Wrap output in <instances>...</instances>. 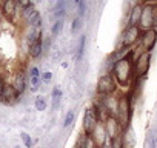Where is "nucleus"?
Instances as JSON below:
<instances>
[{
    "label": "nucleus",
    "instance_id": "obj_30",
    "mask_svg": "<svg viewBox=\"0 0 157 148\" xmlns=\"http://www.w3.org/2000/svg\"><path fill=\"white\" fill-rule=\"evenodd\" d=\"M51 77H52V72H49V71H46V72L42 74V80H43V82H49Z\"/></svg>",
    "mask_w": 157,
    "mask_h": 148
},
{
    "label": "nucleus",
    "instance_id": "obj_28",
    "mask_svg": "<svg viewBox=\"0 0 157 148\" xmlns=\"http://www.w3.org/2000/svg\"><path fill=\"white\" fill-rule=\"evenodd\" d=\"M85 10H86V3H85V0H80L78 2V16H83L85 14Z\"/></svg>",
    "mask_w": 157,
    "mask_h": 148
},
{
    "label": "nucleus",
    "instance_id": "obj_35",
    "mask_svg": "<svg viewBox=\"0 0 157 148\" xmlns=\"http://www.w3.org/2000/svg\"><path fill=\"white\" fill-rule=\"evenodd\" d=\"M74 2H75V3H78V2H80V0H74Z\"/></svg>",
    "mask_w": 157,
    "mask_h": 148
},
{
    "label": "nucleus",
    "instance_id": "obj_14",
    "mask_svg": "<svg viewBox=\"0 0 157 148\" xmlns=\"http://www.w3.org/2000/svg\"><path fill=\"white\" fill-rule=\"evenodd\" d=\"M42 54V39H37L29 43V56L31 57H39Z\"/></svg>",
    "mask_w": 157,
    "mask_h": 148
},
{
    "label": "nucleus",
    "instance_id": "obj_21",
    "mask_svg": "<svg viewBox=\"0 0 157 148\" xmlns=\"http://www.w3.org/2000/svg\"><path fill=\"white\" fill-rule=\"evenodd\" d=\"M36 110L37 111H45L46 110V100L43 97H37L36 99Z\"/></svg>",
    "mask_w": 157,
    "mask_h": 148
},
{
    "label": "nucleus",
    "instance_id": "obj_34",
    "mask_svg": "<svg viewBox=\"0 0 157 148\" xmlns=\"http://www.w3.org/2000/svg\"><path fill=\"white\" fill-rule=\"evenodd\" d=\"M3 87H5V84H3L2 79H0V94H2V91H3Z\"/></svg>",
    "mask_w": 157,
    "mask_h": 148
},
{
    "label": "nucleus",
    "instance_id": "obj_33",
    "mask_svg": "<svg viewBox=\"0 0 157 148\" xmlns=\"http://www.w3.org/2000/svg\"><path fill=\"white\" fill-rule=\"evenodd\" d=\"M52 97H57V99H60V97H62V91H60L59 88H54V90H52Z\"/></svg>",
    "mask_w": 157,
    "mask_h": 148
},
{
    "label": "nucleus",
    "instance_id": "obj_25",
    "mask_svg": "<svg viewBox=\"0 0 157 148\" xmlns=\"http://www.w3.org/2000/svg\"><path fill=\"white\" fill-rule=\"evenodd\" d=\"M74 111H68L66 113V117H65V127H69L72 122H74Z\"/></svg>",
    "mask_w": 157,
    "mask_h": 148
},
{
    "label": "nucleus",
    "instance_id": "obj_16",
    "mask_svg": "<svg viewBox=\"0 0 157 148\" xmlns=\"http://www.w3.org/2000/svg\"><path fill=\"white\" fill-rule=\"evenodd\" d=\"M37 14H39V13H37V10H36V8H34L33 5L23 10V17H25V19H26L28 22H31V20H33V19H34V17H36Z\"/></svg>",
    "mask_w": 157,
    "mask_h": 148
},
{
    "label": "nucleus",
    "instance_id": "obj_13",
    "mask_svg": "<svg viewBox=\"0 0 157 148\" xmlns=\"http://www.w3.org/2000/svg\"><path fill=\"white\" fill-rule=\"evenodd\" d=\"M17 5L19 3L16 2V0H5L3 2V14L11 19L16 14V11H17Z\"/></svg>",
    "mask_w": 157,
    "mask_h": 148
},
{
    "label": "nucleus",
    "instance_id": "obj_19",
    "mask_svg": "<svg viewBox=\"0 0 157 148\" xmlns=\"http://www.w3.org/2000/svg\"><path fill=\"white\" fill-rule=\"evenodd\" d=\"M85 42H86V39H85V36H82V37H80V42H78V46H77V59H78V60H80V59L83 57Z\"/></svg>",
    "mask_w": 157,
    "mask_h": 148
},
{
    "label": "nucleus",
    "instance_id": "obj_9",
    "mask_svg": "<svg viewBox=\"0 0 157 148\" xmlns=\"http://www.w3.org/2000/svg\"><path fill=\"white\" fill-rule=\"evenodd\" d=\"M17 100H19V93H17V90L14 88V85L5 84L3 91H2V102L14 103V102H17Z\"/></svg>",
    "mask_w": 157,
    "mask_h": 148
},
{
    "label": "nucleus",
    "instance_id": "obj_26",
    "mask_svg": "<svg viewBox=\"0 0 157 148\" xmlns=\"http://www.w3.org/2000/svg\"><path fill=\"white\" fill-rule=\"evenodd\" d=\"M40 85V79L39 77H31V91H37Z\"/></svg>",
    "mask_w": 157,
    "mask_h": 148
},
{
    "label": "nucleus",
    "instance_id": "obj_23",
    "mask_svg": "<svg viewBox=\"0 0 157 148\" xmlns=\"http://www.w3.org/2000/svg\"><path fill=\"white\" fill-rule=\"evenodd\" d=\"M109 148H123V143H122V139H120V136H117V137L111 139Z\"/></svg>",
    "mask_w": 157,
    "mask_h": 148
},
{
    "label": "nucleus",
    "instance_id": "obj_10",
    "mask_svg": "<svg viewBox=\"0 0 157 148\" xmlns=\"http://www.w3.org/2000/svg\"><path fill=\"white\" fill-rule=\"evenodd\" d=\"M91 137H93L96 146H97V148H102V146L106 143V131H105V127H103L102 123H99V125L96 127V130L93 131Z\"/></svg>",
    "mask_w": 157,
    "mask_h": 148
},
{
    "label": "nucleus",
    "instance_id": "obj_3",
    "mask_svg": "<svg viewBox=\"0 0 157 148\" xmlns=\"http://www.w3.org/2000/svg\"><path fill=\"white\" fill-rule=\"evenodd\" d=\"M97 125H99V117L96 114V110L94 108H88L85 111V116H83V130H85V134L91 136Z\"/></svg>",
    "mask_w": 157,
    "mask_h": 148
},
{
    "label": "nucleus",
    "instance_id": "obj_5",
    "mask_svg": "<svg viewBox=\"0 0 157 148\" xmlns=\"http://www.w3.org/2000/svg\"><path fill=\"white\" fill-rule=\"evenodd\" d=\"M116 90V82H114V77L111 74H106V76L100 77L99 79V84H97V91L103 96H109L113 94Z\"/></svg>",
    "mask_w": 157,
    "mask_h": 148
},
{
    "label": "nucleus",
    "instance_id": "obj_37",
    "mask_svg": "<svg viewBox=\"0 0 157 148\" xmlns=\"http://www.w3.org/2000/svg\"><path fill=\"white\" fill-rule=\"evenodd\" d=\"M14 148H20V146H19V145H17V146H14Z\"/></svg>",
    "mask_w": 157,
    "mask_h": 148
},
{
    "label": "nucleus",
    "instance_id": "obj_15",
    "mask_svg": "<svg viewBox=\"0 0 157 148\" xmlns=\"http://www.w3.org/2000/svg\"><path fill=\"white\" fill-rule=\"evenodd\" d=\"M14 88L17 90L19 94H22L26 88V82H25V77H23V74L19 72L17 76H16V80H14Z\"/></svg>",
    "mask_w": 157,
    "mask_h": 148
},
{
    "label": "nucleus",
    "instance_id": "obj_1",
    "mask_svg": "<svg viewBox=\"0 0 157 148\" xmlns=\"http://www.w3.org/2000/svg\"><path fill=\"white\" fill-rule=\"evenodd\" d=\"M132 53L129 51L128 56H125L123 59L117 60L113 66V74H114V77L117 80L119 85L125 87L129 79H131V74H132Z\"/></svg>",
    "mask_w": 157,
    "mask_h": 148
},
{
    "label": "nucleus",
    "instance_id": "obj_2",
    "mask_svg": "<svg viewBox=\"0 0 157 148\" xmlns=\"http://www.w3.org/2000/svg\"><path fill=\"white\" fill-rule=\"evenodd\" d=\"M129 99L126 96H122L117 102V114H116V119L119 120L120 125L126 127L128 125V120H129Z\"/></svg>",
    "mask_w": 157,
    "mask_h": 148
},
{
    "label": "nucleus",
    "instance_id": "obj_22",
    "mask_svg": "<svg viewBox=\"0 0 157 148\" xmlns=\"http://www.w3.org/2000/svg\"><path fill=\"white\" fill-rule=\"evenodd\" d=\"M148 143H149V148H157V131H151L149 134V139H148Z\"/></svg>",
    "mask_w": 157,
    "mask_h": 148
},
{
    "label": "nucleus",
    "instance_id": "obj_8",
    "mask_svg": "<svg viewBox=\"0 0 157 148\" xmlns=\"http://www.w3.org/2000/svg\"><path fill=\"white\" fill-rule=\"evenodd\" d=\"M119 120L114 117V116H108L106 117V123H105V131H106V136L109 139H114L119 136Z\"/></svg>",
    "mask_w": 157,
    "mask_h": 148
},
{
    "label": "nucleus",
    "instance_id": "obj_20",
    "mask_svg": "<svg viewBox=\"0 0 157 148\" xmlns=\"http://www.w3.org/2000/svg\"><path fill=\"white\" fill-rule=\"evenodd\" d=\"M20 137H22V140H23V143H25V146L26 148H33V139H31V136L28 134V133H20Z\"/></svg>",
    "mask_w": 157,
    "mask_h": 148
},
{
    "label": "nucleus",
    "instance_id": "obj_7",
    "mask_svg": "<svg viewBox=\"0 0 157 148\" xmlns=\"http://www.w3.org/2000/svg\"><path fill=\"white\" fill-rule=\"evenodd\" d=\"M155 40H157V33L155 29H146L142 36V48L143 51H151L155 45Z\"/></svg>",
    "mask_w": 157,
    "mask_h": 148
},
{
    "label": "nucleus",
    "instance_id": "obj_31",
    "mask_svg": "<svg viewBox=\"0 0 157 148\" xmlns=\"http://www.w3.org/2000/svg\"><path fill=\"white\" fill-rule=\"evenodd\" d=\"M78 26H80V19L77 17V19H74V22H72V28H71V31H72V33H75Z\"/></svg>",
    "mask_w": 157,
    "mask_h": 148
},
{
    "label": "nucleus",
    "instance_id": "obj_11",
    "mask_svg": "<svg viewBox=\"0 0 157 148\" xmlns=\"http://www.w3.org/2000/svg\"><path fill=\"white\" fill-rule=\"evenodd\" d=\"M152 11H151V5L143 6L142 10V17H140V28L146 29H152Z\"/></svg>",
    "mask_w": 157,
    "mask_h": 148
},
{
    "label": "nucleus",
    "instance_id": "obj_27",
    "mask_svg": "<svg viewBox=\"0 0 157 148\" xmlns=\"http://www.w3.org/2000/svg\"><path fill=\"white\" fill-rule=\"evenodd\" d=\"M151 11H152V25L157 26V3L151 5Z\"/></svg>",
    "mask_w": 157,
    "mask_h": 148
},
{
    "label": "nucleus",
    "instance_id": "obj_4",
    "mask_svg": "<svg viewBox=\"0 0 157 148\" xmlns=\"http://www.w3.org/2000/svg\"><path fill=\"white\" fill-rule=\"evenodd\" d=\"M149 60H151V51H143L137 60L134 62V68H136V74L137 76H145L149 69Z\"/></svg>",
    "mask_w": 157,
    "mask_h": 148
},
{
    "label": "nucleus",
    "instance_id": "obj_12",
    "mask_svg": "<svg viewBox=\"0 0 157 148\" xmlns=\"http://www.w3.org/2000/svg\"><path fill=\"white\" fill-rule=\"evenodd\" d=\"M142 10H143L142 5H136V6L132 8L131 16H129V25H131V26H139L140 17H142Z\"/></svg>",
    "mask_w": 157,
    "mask_h": 148
},
{
    "label": "nucleus",
    "instance_id": "obj_36",
    "mask_svg": "<svg viewBox=\"0 0 157 148\" xmlns=\"http://www.w3.org/2000/svg\"><path fill=\"white\" fill-rule=\"evenodd\" d=\"M151 2H154V3H157V0H151Z\"/></svg>",
    "mask_w": 157,
    "mask_h": 148
},
{
    "label": "nucleus",
    "instance_id": "obj_18",
    "mask_svg": "<svg viewBox=\"0 0 157 148\" xmlns=\"http://www.w3.org/2000/svg\"><path fill=\"white\" fill-rule=\"evenodd\" d=\"M125 140H126L128 148H132V146H134L136 139H134V133H132V130H131V128H128V131H126V134H125Z\"/></svg>",
    "mask_w": 157,
    "mask_h": 148
},
{
    "label": "nucleus",
    "instance_id": "obj_24",
    "mask_svg": "<svg viewBox=\"0 0 157 148\" xmlns=\"http://www.w3.org/2000/svg\"><path fill=\"white\" fill-rule=\"evenodd\" d=\"M62 28H63V20L60 19V20H57V22L54 23V26H52V34L57 36V34L62 31Z\"/></svg>",
    "mask_w": 157,
    "mask_h": 148
},
{
    "label": "nucleus",
    "instance_id": "obj_29",
    "mask_svg": "<svg viewBox=\"0 0 157 148\" xmlns=\"http://www.w3.org/2000/svg\"><path fill=\"white\" fill-rule=\"evenodd\" d=\"M17 3L25 10V8H28V6H31V0H17Z\"/></svg>",
    "mask_w": 157,
    "mask_h": 148
},
{
    "label": "nucleus",
    "instance_id": "obj_17",
    "mask_svg": "<svg viewBox=\"0 0 157 148\" xmlns=\"http://www.w3.org/2000/svg\"><path fill=\"white\" fill-rule=\"evenodd\" d=\"M65 11H66L65 3H63V2H59V3L56 5V8H54V17H56L57 20H60V19H62V16L65 14Z\"/></svg>",
    "mask_w": 157,
    "mask_h": 148
},
{
    "label": "nucleus",
    "instance_id": "obj_32",
    "mask_svg": "<svg viewBox=\"0 0 157 148\" xmlns=\"http://www.w3.org/2000/svg\"><path fill=\"white\" fill-rule=\"evenodd\" d=\"M29 74H31V77H39V76H40V72H39L37 68H31V69H29Z\"/></svg>",
    "mask_w": 157,
    "mask_h": 148
},
{
    "label": "nucleus",
    "instance_id": "obj_6",
    "mask_svg": "<svg viewBox=\"0 0 157 148\" xmlns=\"http://www.w3.org/2000/svg\"><path fill=\"white\" fill-rule=\"evenodd\" d=\"M139 37H140V28L129 25L126 28V31L123 33V36H122V45L125 48H129L131 45H134L139 40Z\"/></svg>",
    "mask_w": 157,
    "mask_h": 148
}]
</instances>
